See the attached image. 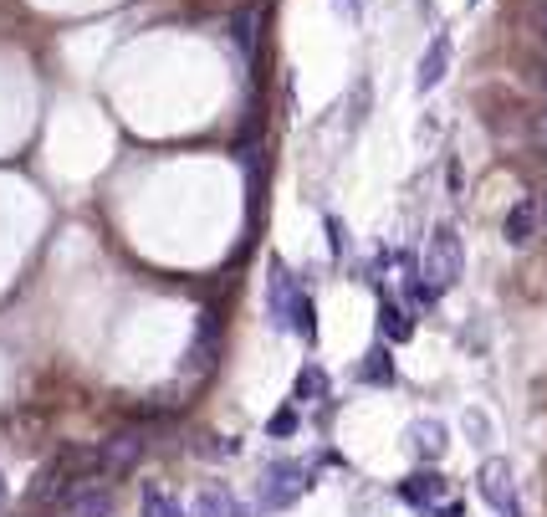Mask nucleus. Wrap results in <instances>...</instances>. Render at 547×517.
Returning a JSON list of instances; mask_svg holds the SVG:
<instances>
[{"label":"nucleus","mask_w":547,"mask_h":517,"mask_svg":"<svg viewBox=\"0 0 547 517\" xmlns=\"http://www.w3.org/2000/svg\"><path fill=\"white\" fill-rule=\"evenodd\" d=\"M461 272H466L461 236H455L450 226H435L430 231V251H425V282H430V292H450L455 282H461Z\"/></svg>","instance_id":"obj_1"},{"label":"nucleus","mask_w":547,"mask_h":517,"mask_svg":"<svg viewBox=\"0 0 547 517\" xmlns=\"http://www.w3.org/2000/svg\"><path fill=\"white\" fill-rule=\"evenodd\" d=\"M476 492H481V502H486L496 517H522V507H517V482H512V466L501 461V456L481 461V471H476Z\"/></svg>","instance_id":"obj_2"},{"label":"nucleus","mask_w":547,"mask_h":517,"mask_svg":"<svg viewBox=\"0 0 547 517\" xmlns=\"http://www.w3.org/2000/svg\"><path fill=\"white\" fill-rule=\"evenodd\" d=\"M271 313H277V323H292L302 338H312V303L292 287V272L282 262H271Z\"/></svg>","instance_id":"obj_3"},{"label":"nucleus","mask_w":547,"mask_h":517,"mask_svg":"<svg viewBox=\"0 0 547 517\" xmlns=\"http://www.w3.org/2000/svg\"><path fill=\"white\" fill-rule=\"evenodd\" d=\"M307 477H312V471H307V466H297V461L271 466V471H266V482H261V502H266V507H292V502L312 487Z\"/></svg>","instance_id":"obj_4"},{"label":"nucleus","mask_w":547,"mask_h":517,"mask_svg":"<svg viewBox=\"0 0 547 517\" xmlns=\"http://www.w3.org/2000/svg\"><path fill=\"white\" fill-rule=\"evenodd\" d=\"M394 492H399V502H409V507H435V502L445 497V477H440V471H415V477H404Z\"/></svg>","instance_id":"obj_5"},{"label":"nucleus","mask_w":547,"mask_h":517,"mask_svg":"<svg viewBox=\"0 0 547 517\" xmlns=\"http://www.w3.org/2000/svg\"><path fill=\"white\" fill-rule=\"evenodd\" d=\"M445 72H450V36H435V41H430V52L420 57L415 88H420V93H435L440 82H445Z\"/></svg>","instance_id":"obj_6"},{"label":"nucleus","mask_w":547,"mask_h":517,"mask_svg":"<svg viewBox=\"0 0 547 517\" xmlns=\"http://www.w3.org/2000/svg\"><path fill=\"white\" fill-rule=\"evenodd\" d=\"M108 512H113V497H108L103 487L72 492V497H67V507H62V517H108Z\"/></svg>","instance_id":"obj_7"},{"label":"nucleus","mask_w":547,"mask_h":517,"mask_svg":"<svg viewBox=\"0 0 547 517\" xmlns=\"http://www.w3.org/2000/svg\"><path fill=\"white\" fill-rule=\"evenodd\" d=\"M409 446H415V456L435 461V456L445 451V425H435V420H415V425H409Z\"/></svg>","instance_id":"obj_8"},{"label":"nucleus","mask_w":547,"mask_h":517,"mask_svg":"<svg viewBox=\"0 0 547 517\" xmlns=\"http://www.w3.org/2000/svg\"><path fill=\"white\" fill-rule=\"evenodd\" d=\"M139 456H144V441H139V436H113V441L103 446V466H108V471H128Z\"/></svg>","instance_id":"obj_9"},{"label":"nucleus","mask_w":547,"mask_h":517,"mask_svg":"<svg viewBox=\"0 0 547 517\" xmlns=\"http://www.w3.org/2000/svg\"><path fill=\"white\" fill-rule=\"evenodd\" d=\"M195 517H241V507H236V497L225 492V487H200Z\"/></svg>","instance_id":"obj_10"},{"label":"nucleus","mask_w":547,"mask_h":517,"mask_svg":"<svg viewBox=\"0 0 547 517\" xmlns=\"http://www.w3.org/2000/svg\"><path fill=\"white\" fill-rule=\"evenodd\" d=\"M532 231H537V210H532V200H517V205L507 210V241H512V246H527Z\"/></svg>","instance_id":"obj_11"},{"label":"nucleus","mask_w":547,"mask_h":517,"mask_svg":"<svg viewBox=\"0 0 547 517\" xmlns=\"http://www.w3.org/2000/svg\"><path fill=\"white\" fill-rule=\"evenodd\" d=\"M297 400H302V405H312V400H328V374L317 369V364H307V369L297 374Z\"/></svg>","instance_id":"obj_12"},{"label":"nucleus","mask_w":547,"mask_h":517,"mask_svg":"<svg viewBox=\"0 0 547 517\" xmlns=\"http://www.w3.org/2000/svg\"><path fill=\"white\" fill-rule=\"evenodd\" d=\"M144 517H190V512L179 507L169 492H154V487H149V492H144Z\"/></svg>","instance_id":"obj_13"},{"label":"nucleus","mask_w":547,"mask_h":517,"mask_svg":"<svg viewBox=\"0 0 547 517\" xmlns=\"http://www.w3.org/2000/svg\"><path fill=\"white\" fill-rule=\"evenodd\" d=\"M358 379H369V384H389V379H394V369H389V354H384V349H374L369 359L358 364Z\"/></svg>","instance_id":"obj_14"},{"label":"nucleus","mask_w":547,"mask_h":517,"mask_svg":"<svg viewBox=\"0 0 547 517\" xmlns=\"http://www.w3.org/2000/svg\"><path fill=\"white\" fill-rule=\"evenodd\" d=\"M384 333L389 338H409V333H415V323H409V313H399L394 303H384Z\"/></svg>","instance_id":"obj_15"},{"label":"nucleus","mask_w":547,"mask_h":517,"mask_svg":"<svg viewBox=\"0 0 547 517\" xmlns=\"http://www.w3.org/2000/svg\"><path fill=\"white\" fill-rule=\"evenodd\" d=\"M292 430H297V410H292V405H287V410H277V415L266 420V436H277V441H282V436H292Z\"/></svg>","instance_id":"obj_16"},{"label":"nucleus","mask_w":547,"mask_h":517,"mask_svg":"<svg viewBox=\"0 0 547 517\" xmlns=\"http://www.w3.org/2000/svg\"><path fill=\"white\" fill-rule=\"evenodd\" d=\"M333 11L343 21H363V11H369V0H333Z\"/></svg>","instance_id":"obj_17"},{"label":"nucleus","mask_w":547,"mask_h":517,"mask_svg":"<svg viewBox=\"0 0 547 517\" xmlns=\"http://www.w3.org/2000/svg\"><path fill=\"white\" fill-rule=\"evenodd\" d=\"M231 36H236L241 52H251V16H236V21H231Z\"/></svg>","instance_id":"obj_18"},{"label":"nucleus","mask_w":547,"mask_h":517,"mask_svg":"<svg viewBox=\"0 0 547 517\" xmlns=\"http://www.w3.org/2000/svg\"><path fill=\"white\" fill-rule=\"evenodd\" d=\"M430 517H461V502H445V507H435Z\"/></svg>","instance_id":"obj_19"},{"label":"nucleus","mask_w":547,"mask_h":517,"mask_svg":"<svg viewBox=\"0 0 547 517\" xmlns=\"http://www.w3.org/2000/svg\"><path fill=\"white\" fill-rule=\"evenodd\" d=\"M537 31L547 36V0H542V6H537Z\"/></svg>","instance_id":"obj_20"},{"label":"nucleus","mask_w":547,"mask_h":517,"mask_svg":"<svg viewBox=\"0 0 547 517\" xmlns=\"http://www.w3.org/2000/svg\"><path fill=\"white\" fill-rule=\"evenodd\" d=\"M0 507H6V477H0Z\"/></svg>","instance_id":"obj_21"},{"label":"nucleus","mask_w":547,"mask_h":517,"mask_svg":"<svg viewBox=\"0 0 547 517\" xmlns=\"http://www.w3.org/2000/svg\"><path fill=\"white\" fill-rule=\"evenodd\" d=\"M542 149H547V113H542Z\"/></svg>","instance_id":"obj_22"},{"label":"nucleus","mask_w":547,"mask_h":517,"mask_svg":"<svg viewBox=\"0 0 547 517\" xmlns=\"http://www.w3.org/2000/svg\"><path fill=\"white\" fill-rule=\"evenodd\" d=\"M471 6H476V0H471Z\"/></svg>","instance_id":"obj_23"}]
</instances>
